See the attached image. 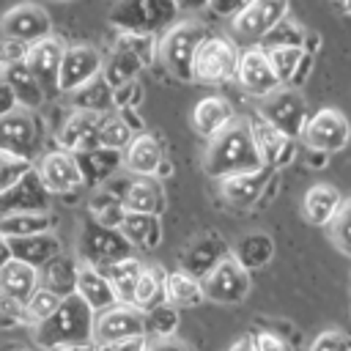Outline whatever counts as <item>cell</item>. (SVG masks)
Segmentation results:
<instances>
[{"label":"cell","mask_w":351,"mask_h":351,"mask_svg":"<svg viewBox=\"0 0 351 351\" xmlns=\"http://www.w3.org/2000/svg\"><path fill=\"white\" fill-rule=\"evenodd\" d=\"M203 167L211 178H225V176H236V173H250V170H261L263 162L258 156V148L252 143L250 134V123L247 121H233L230 126H225L217 137L208 140L206 148V159Z\"/></svg>","instance_id":"cell-1"},{"label":"cell","mask_w":351,"mask_h":351,"mask_svg":"<svg viewBox=\"0 0 351 351\" xmlns=\"http://www.w3.org/2000/svg\"><path fill=\"white\" fill-rule=\"evenodd\" d=\"M93 326H96V313L77 293H69L60 299V304L55 307L52 315H47L44 321H38L33 326L36 329L33 335L41 348L52 351L58 346L93 340Z\"/></svg>","instance_id":"cell-2"},{"label":"cell","mask_w":351,"mask_h":351,"mask_svg":"<svg viewBox=\"0 0 351 351\" xmlns=\"http://www.w3.org/2000/svg\"><path fill=\"white\" fill-rule=\"evenodd\" d=\"M176 0H115L110 8V25L121 33L137 36H162L178 19Z\"/></svg>","instance_id":"cell-3"},{"label":"cell","mask_w":351,"mask_h":351,"mask_svg":"<svg viewBox=\"0 0 351 351\" xmlns=\"http://www.w3.org/2000/svg\"><path fill=\"white\" fill-rule=\"evenodd\" d=\"M159 58V38L156 36H137V33H121L112 44V52L104 58L101 74L104 80L118 88L129 80H137V74L151 66Z\"/></svg>","instance_id":"cell-4"},{"label":"cell","mask_w":351,"mask_h":351,"mask_svg":"<svg viewBox=\"0 0 351 351\" xmlns=\"http://www.w3.org/2000/svg\"><path fill=\"white\" fill-rule=\"evenodd\" d=\"M239 47L219 33H206L197 44L195 60H192V80L206 85H219L228 80H236L239 71Z\"/></svg>","instance_id":"cell-5"},{"label":"cell","mask_w":351,"mask_h":351,"mask_svg":"<svg viewBox=\"0 0 351 351\" xmlns=\"http://www.w3.org/2000/svg\"><path fill=\"white\" fill-rule=\"evenodd\" d=\"M203 36L206 27L200 22H176L159 36V60L176 80L192 82V60Z\"/></svg>","instance_id":"cell-6"},{"label":"cell","mask_w":351,"mask_h":351,"mask_svg":"<svg viewBox=\"0 0 351 351\" xmlns=\"http://www.w3.org/2000/svg\"><path fill=\"white\" fill-rule=\"evenodd\" d=\"M77 252H80L82 263L104 269V266H110L121 258L134 255V247L126 241V236L118 228H104L93 219H85V225L80 228Z\"/></svg>","instance_id":"cell-7"},{"label":"cell","mask_w":351,"mask_h":351,"mask_svg":"<svg viewBox=\"0 0 351 351\" xmlns=\"http://www.w3.org/2000/svg\"><path fill=\"white\" fill-rule=\"evenodd\" d=\"M258 115H261L266 123H271L274 129H280L282 134L293 137V140L302 137L304 123H307V118H310V115H307V101H304V96L299 93V88H288V85H282V88H277L274 93L263 96Z\"/></svg>","instance_id":"cell-8"},{"label":"cell","mask_w":351,"mask_h":351,"mask_svg":"<svg viewBox=\"0 0 351 351\" xmlns=\"http://www.w3.org/2000/svg\"><path fill=\"white\" fill-rule=\"evenodd\" d=\"M41 140H44L41 121L36 118L33 110L16 107L0 115V151L33 162V156L41 151Z\"/></svg>","instance_id":"cell-9"},{"label":"cell","mask_w":351,"mask_h":351,"mask_svg":"<svg viewBox=\"0 0 351 351\" xmlns=\"http://www.w3.org/2000/svg\"><path fill=\"white\" fill-rule=\"evenodd\" d=\"M41 274L36 266L11 258L0 269V313L25 324V302L38 288Z\"/></svg>","instance_id":"cell-10"},{"label":"cell","mask_w":351,"mask_h":351,"mask_svg":"<svg viewBox=\"0 0 351 351\" xmlns=\"http://www.w3.org/2000/svg\"><path fill=\"white\" fill-rule=\"evenodd\" d=\"M200 282H203L206 299L214 302V304H225V307L241 304L247 299V293H250V285H252L250 271L233 255L222 258Z\"/></svg>","instance_id":"cell-11"},{"label":"cell","mask_w":351,"mask_h":351,"mask_svg":"<svg viewBox=\"0 0 351 351\" xmlns=\"http://www.w3.org/2000/svg\"><path fill=\"white\" fill-rule=\"evenodd\" d=\"M302 140L310 151H321V154H337L348 145L351 140V123L348 118L335 110V107H324L315 115L307 118Z\"/></svg>","instance_id":"cell-12"},{"label":"cell","mask_w":351,"mask_h":351,"mask_svg":"<svg viewBox=\"0 0 351 351\" xmlns=\"http://www.w3.org/2000/svg\"><path fill=\"white\" fill-rule=\"evenodd\" d=\"M104 66V55L90 47V44H74L63 49L60 58V74H58V90L60 93H71L80 85H85L88 80H93L96 74H101Z\"/></svg>","instance_id":"cell-13"},{"label":"cell","mask_w":351,"mask_h":351,"mask_svg":"<svg viewBox=\"0 0 351 351\" xmlns=\"http://www.w3.org/2000/svg\"><path fill=\"white\" fill-rule=\"evenodd\" d=\"M285 16H288V0H250L233 16V33L239 38L261 41Z\"/></svg>","instance_id":"cell-14"},{"label":"cell","mask_w":351,"mask_h":351,"mask_svg":"<svg viewBox=\"0 0 351 351\" xmlns=\"http://www.w3.org/2000/svg\"><path fill=\"white\" fill-rule=\"evenodd\" d=\"M228 255H230L228 241H225L219 233L206 230V233H200V236H195V239L186 241V247H184L181 255H178V269H184V271H189L192 277L203 280V277H206L222 258H228Z\"/></svg>","instance_id":"cell-15"},{"label":"cell","mask_w":351,"mask_h":351,"mask_svg":"<svg viewBox=\"0 0 351 351\" xmlns=\"http://www.w3.org/2000/svg\"><path fill=\"white\" fill-rule=\"evenodd\" d=\"M0 36L16 38V41H25V44L47 38V36H52L49 14L36 3L14 5L0 16Z\"/></svg>","instance_id":"cell-16"},{"label":"cell","mask_w":351,"mask_h":351,"mask_svg":"<svg viewBox=\"0 0 351 351\" xmlns=\"http://www.w3.org/2000/svg\"><path fill=\"white\" fill-rule=\"evenodd\" d=\"M250 123V134H252V143L258 148V156L263 162V167L269 170H280L285 165L293 162L296 156V140L282 134L280 129H274L271 123H266L261 115L247 121Z\"/></svg>","instance_id":"cell-17"},{"label":"cell","mask_w":351,"mask_h":351,"mask_svg":"<svg viewBox=\"0 0 351 351\" xmlns=\"http://www.w3.org/2000/svg\"><path fill=\"white\" fill-rule=\"evenodd\" d=\"M236 80H239V85H241L250 96H258V99H263V96L274 93L277 88H282L263 47H250V49L241 52Z\"/></svg>","instance_id":"cell-18"},{"label":"cell","mask_w":351,"mask_h":351,"mask_svg":"<svg viewBox=\"0 0 351 351\" xmlns=\"http://www.w3.org/2000/svg\"><path fill=\"white\" fill-rule=\"evenodd\" d=\"M36 173L41 184L49 189V195H71L82 189V176H80V167L71 151H63V148L49 151L36 165Z\"/></svg>","instance_id":"cell-19"},{"label":"cell","mask_w":351,"mask_h":351,"mask_svg":"<svg viewBox=\"0 0 351 351\" xmlns=\"http://www.w3.org/2000/svg\"><path fill=\"white\" fill-rule=\"evenodd\" d=\"M25 211H49V189L41 184L36 167H30L14 186L0 195V217Z\"/></svg>","instance_id":"cell-20"},{"label":"cell","mask_w":351,"mask_h":351,"mask_svg":"<svg viewBox=\"0 0 351 351\" xmlns=\"http://www.w3.org/2000/svg\"><path fill=\"white\" fill-rule=\"evenodd\" d=\"M123 167L132 176H154V178H159L170 170L162 143L148 132H137L132 137V143L123 148Z\"/></svg>","instance_id":"cell-21"},{"label":"cell","mask_w":351,"mask_h":351,"mask_svg":"<svg viewBox=\"0 0 351 351\" xmlns=\"http://www.w3.org/2000/svg\"><path fill=\"white\" fill-rule=\"evenodd\" d=\"M74 159H77V167H80V176H82V186H88V189H101L123 167V151L104 148V145L77 151Z\"/></svg>","instance_id":"cell-22"},{"label":"cell","mask_w":351,"mask_h":351,"mask_svg":"<svg viewBox=\"0 0 351 351\" xmlns=\"http://www.w3.org/2000/svg\"><path fill=\"white\" fill-rule=\"evenodd\" d=\"M137 335H145V321H143V310L134 304H115L96 315V326H93L96 343L137 337Z\"/></svg>","instance_id":"cell-23"},{"label":"cell","mask_w":351,"mask_h":351,"mask_svg":"<svg viewBox=\"0 0 351 351\" xmlns=\"http://www.w3.org/2000/svg\"><path fill=\"white\" fill-rule=\"evenodd\" d=\"M63 44L55 38V36H47V38H38L27 47V55H25V66L30 69V74L41 82V88L49 93V90H58V74H60V58H63Z\"/></svg>","instance_id":"cell-24"},{"label":"cell","mask_w":351,"mask_h":351,"mask_svg":"<svg viewBox=\"0 0 351 351\" xmlns=\"http://www.w3.org/2000/svg\"><path fill=\"white\" fill-rule=\"evenodd\" d=\"M101 118H104L101 112L74 110V112L63 121V126H60V132H58L60 148L77 154V151H88V148L99 145V126H101Z\"/></svg>","instance_id":"cell-25"},{"label":"cell","mask_w":351,"mask_h":351,"mask_svg":"<svg viewBox=\"0 0 351 351\" xmlns=\"http://www.w3.org/2000/svg\"><path fill=\"white\" fill-rule=\"evenodd\" d=\"M269 167L261 170H250V173H236V176H225L219 178V195L225 203L236 206V208H250L258 203V197L263 195L266 184H269Z\"/></svg>","instance_id":"cell-26"},{"label":"cell","mask_w":351,"mask_h":351,"mask_svg":"<svg viewBox=\"0 0 351 351\" xmlns=\"http://www.w3.org/2000/svg\"><path fill=\"white\" fill-rule=\"evenodd\" d=\"M74 293H77L96 315L118 304L115 288H112V282L107 280V274H104L101 269H96V266H88V263H80Z\"/></svg>","instance_id":"cell-27"},{"label":"cell","mask_w":351,"mask_h":351,"mask_svg":"<svg viewBox=\"0 0 351 351\" xmlns=\"http://www.w3.org/2000/svg\"><path fill=\"white\" fill-rule=\"evenodd\" d=\"M8 247H11V258L22 261V263H30L36 269L47 266L52 258H58L63 252V241L58 239L55 230H44V233H30V236H16V239H8Z\"/></svg>","instance_id":"cell-28"},{"label":"cell","mask_w":351,"mask_h":351,"mask_svg":"<svg viewBox=\"0 0 351 351\" xmlns=\"http://www.w3.org/2000/svg\"><path fill=\"white\" fill-rule=\"evenodd\" d=\"M236 121L233 104L225 96H203L195 107H192V129L203 137L211 140L217 137L225 126H230Z\"/></svg>","instance_id":"cell-29"},{"label":"cell","mask_w":351,"mask_h":351,"mask_svg":"<svg viewBox=\"0 0 351 351\" xmlns=\"http://www.w3.org/2000/svg\"><path fill=\"white\" fill-rule=\"evenodd\" d=\"M118 195L129 211H143V214H162L165 211V189H162L159 178H154V176L129 178Z\"/></svg>","instance_id":"cell-30"},{"label":"cell","mask_w":351,"mask_h":351,"mask_svg":"<svg viewBox=\"0 0 351 351\" xmlns=\"http://www.w3.org/2000/svg\"><path fill=\"white\" fill-rule=\"evenodd\" d=\"M0 77L8 82V88L14 90L16 104H19L22 110H33V112H36V110L44 107L47 90H44L41 82L30 74V69L25 66V60H19V63H5Z\"/></svg>","instance_id":"cell-31"},{"label":"cell","mask_w":351,"mask_h":351,"mask_svg":"<svg viewBox=\"0 0 351 351\" xmlns=\"http://www.w3.org/2000/svg\"><path fill=\"white\" fill-rule=\"evenodd\" d=\"M340 206H343V197L332 184H313L302 197L304 219L310 225H318V228L329 225L335 219V214L340 211Z\"/></svg>","instance_id":"cell-32"},{"label":"cell","mask_w":351,"mask_h":351,"mask_svg":"<svg viewBox=\"0 0 351 351\" xmlns=\"http://www.w3.org/2000/svg\"><path fill=\"white\" fill-rule=\"evenodd\" d=\"M126 241L134 247V250H143V252H151L159 247L162 241V219L159 214H143V211H126L121 228H118Z\"/></svg>","instance_id":"cell-33"},{"label":"cell","mask_w":351,"mask_h":351,"mask_svg":"<svg viewBox=\"0 0 351 351\" xmlns=\"http://www.w3.org/2000/svg\"><path fill=\"white\" fill-rule=\"evenodd\" d=\"M230 255L247 269V271H255V269H263L271 258H274V239L263 230H252V233H244L236 247L230 250Z\"/></svg>","instance_id":"cell-34"},{"label":"cell","mask_w":351,"mask_h":351,"mask_svg":"<svg viewBox=\"0 0 351 351\" xmlns=\"http://www.w3.org/2000/svg\"><path fill=\"white\" fill-rule=\"evenodd\" d=\"M203 299H206V293H203V282L197 277H192L184 269L165 271V302L184 310V307H197Z\"/></svg>","instance_id":"cell-35"},{"label":"cell","mask_w":351,"mask_h":351,"mask_svg":"<svg viewBox=\"0 0 351 351\" xmlns=\"http://www.w3.org/2000/svg\"><path fill=\"white\" fill-rule=\"evenodd\" d=\"M69 96H71V107L74 110L101 112V115L112 112V85L104 80V74H96L93 80H88L85 85L71 90Z\"/></svg>","instance_id":"cell-36"},{"label":"cell","mask_w":351,"mask_h":351,"mask_svg":"<svg viewBox=\"0 0 351 351\" xmlns=\"http://www.w3.org/2000/svg\"><path fill=\"white\" fill-rule=\"evenodd\" d=\"M77 271H80L77 258L63 255V252H60L58 258H52L47 266L38 269V274H41V285H47V288L55 291L58 296H69V293H74Z\"/></svg>","instance_id":"cell-37"},{"label":"cell","mask_w":351,"mask_h":351,"mask_svg":"<svg viewBox=\"0 0 351 351\" xmlns=\"http://www.w3.org/2000/svg\"><path fill=\"white\" fill-rule=\"evenodd\" d=\"M143 269V261L137 255H129V258H121L110 266H104L101 271L107 274V280L112 282L115 288V296H118V304H132V296H134V282H137V274Z\"/></svg>","instance_id":"cell-38"},{"label":"cell","mask_w":351,"mask_h":351,"mask_svg":"<svg viewBox=\"0 0 351 351\" xmlns=\"http://www.w3.org/2000/svg\"><path fill=\"white\" fill-rule=\"evenodd\" d=\"M44 230H55V217L49 211H25V214L0 217V236H5V239L44 233Z\"/></svg>","instance_id":"cell-39"},{"label":"cell","mask_w":351,"mask_h":351,"mask_svg":"<svg viewBox=\"0 0 351 351\" xmlns=\"http://www.w3.org/2000/svg\"><path fill=\"white\" fill-rule=\"evenodd\" d=\"M159 302H165V269L143 263V269L137 274V282H134L132 304L140 307V310H148Z\"/></svg>","instance_id":"cell-40"},{"label":"cell","mask_w":351,"mask_h":351,"mask_svg":"<svg viewBox=\"0 0 351 351\" xmlns=\"http://www.w3.org/2000/svg\"><path fill=\"white\" fill-rule=\"evenodd\" d=\"M126 211H129V208L123 206L121 195H115V192H110V189H104V186L96 189V195L88 200V214H90V219L99 222V225H104V228H121Z\"/></svg>","instance_id":"cell-41"},{"label":"cell","mask_w":351,"mask_h":351,"mask_svg":"<svg viewBox=\"0 0 351 351\" xmlns=\"http://www.w3.org/2000/svg\"><path fill=\"white\" fill-rule=\"evenodd\" d=\"M134 126H132V118L129 112H104L101 118V126H99V145L104 148H115V151H123L132 137H134Z\"/></svg>","instance_id":"cell-42"},{"label":"cell","mask_w":351,"mask_h":351,"mask_svg":"<svg viewBox=\"0 0 351 351\" xmlns=\"http://www.w3.org/2000/svg\"><path fill=\"white\" fill-rule=\"evenodd\" d=\"M143 321H145V337L148 340L176 337V329H178V307H173L170 302H159V304L143 310Z\"/></svg>","instance_id":"cell-43"},{"label":"cell","mask_w":351,"mask_h":351,"mask_svg":"<svg viewBox=\"0 0 351 351\" xmlns=\"http://www.w3.org/2000/svg\"><path fill=\"white\" fill-rule=\"evenodd\" d=\"M266 55L274 66L280 85H291V80H293V74L304 58V49L302 47H271V49H266Z\"/></svg>","instance_id":"cell-44"},{"label":"cell","mask_w":351,"mask_h":351,"mask_svg":"<svg viewBox=\"0 0 351 351\" xmlns=\"http://www.w3.org/2000/svg\"><path fill=\"white\" fill-rule=\"evenodd\" d=\"M60 299H63V296H58L55 291H49L47 285L38 282V288H36V291L30 293V299L25 302V321L36 326L38 321H44L47 315L55 313V307L60 304Z\"/></svg>","instance_id":"cell-45"},{"label":"cell","mask_w":351,"mask_h":351,"mask_svg":"<svg viewBox=\"0 0 351 351\" xmlns=\"http://www.w3.org/2000/svg\"><path fill=\"white\" fill-rule=\"evenodd\" d=\"M304 36H307V30L299 22H293V19L285 16L261 41H263V49H271V47H302L304 44Z\"/></svg>","instance_id":"cell-46"},{"label":"cell","mask_w":351,"mask_h":351,"mask_svg":"<svg viewBox=\"0 0 351 351\" xmlns=\"http://www.w3.org/2000/svg\"><path fill=\"white\" fill-rule=\"evenodd\" d=\"M329 230H332V241L335 247L351 258V200H343L340 211L335 214V219L329 222Z\"/></svg>","instance_id":"cell-47"},{"label":"cell","mask_w":351,"mask_h":351,"mask_svg":"<svg viewBox=\"0 0 351 351\" xmlns=\"http://www.w3.org/2000/svg\"><path fill=\"white\" fill-rule=\"evenodd\" d=\"M30 167H33L30 159H22V156H14V154L0 151V195H3L8 186H14Z\"/></svg>","instance_id":"cell-48"},{"label":"cell","mask_w":351,"mask_h":351,"mask_svg":"<svg viewBox=\"0 0 351 351\" xmlns=\"http://www.w3.org/2000/svg\"><path fill=\"white\" fill-rule=\"evenodd\" d=\"M140 101H143V88L137 80H129V82L112 88V110H121V112L137 110Z\"/></svg>","instance_id":"cell-49"},{"label":"cell","mask_w":351,"mask_h":351,"mask_svg":"<svg viewBox=\"0 0 351 351\" xmlns=\"http://www.w3.org/2000/svg\"><path fill=\"white\" fill-rule=\"evenodd\" d=\"M310 351H351V337L343 335V332H321L313 343H310Z\"/></svg>","instance_id":"cell-50"},{"label":"cell","mask_w":351,"mask_h":351,"mask_svg":"<svg viewBox=\"0 0 351 351\" xmlns=\"http://www.w3.org/2000/svg\"><path fill=\"white\" fill-rule=\"evenodd\" d=\"M27 47H30V44H25V41L0 36V60H3V66H5V63H19V60H25Z\"/></svg>","instance_id":"cell-51"},{"label":"cell","mask_w":351,"mask_h":351,"mask_svg":"<svg viewBox=\"0 0 351 351\" xmlns=\"http://www.w3.org/2000/svg\"><path fill=\"white\" fill-rule=\"evenodd\" d=\"M250 340H252V348H255V351H291V346H288L280 335L266 332V329L250 335Z\"/></svg>","instance_id":"cell-52"},{"label":"cell","mask_w":351,"mask_h":351,"mask_svg":"<svg viewBox=\"0 0 351 351\" xmlns=\"http://www.w3.org/2000/svg\"><path fill=\"white\" fill-rule=\"evenodd\" d=\"M148 348V337L137 335V337H121V340H107V343H96V351H145Z\"/></svg>","instance_id":"cell-53"},{"label":"cell","mask_w":351,"mask_h":351,"mask_svg":"<svg viewBox=\"0 0 351 351\" xmlns=\"http://www.w3.org/2000/svg\"><path fill=\"white\" fill-rule=\"evenodd\" d=\"M247 3H250V0H211L208 8H211L217 16H230V19H233Z\"/></svg>","instance_id":"cell-54"},{"label":"cell","mask_w":351,"mask_h":351,"mask_svg":"<svg viewBox=\"0 0 351 351\" xmlns=\"http://www.w3.org/2000/svg\"><path fill=\"white\" fill-rule=\"evenodd\" d=\"M145 351H192L186 343H181L178 337H165V340H148Z\"/></svg>","instance_id":"cell-55"},{"label":"cell","mask_w":351,"mask_h":351,"mask_svg":"<svg viewBox=\"0 0 351 351\" xmlns=\"http://www.w3.org/2000/svg\"><path fill=\"white\" fill-rule=\"evenodd\" d=\"M19 104H16V96H14V90L8 88V82L0 77V115H5V112H11V110H16Z\"/></svg>","instance_id":"cell-56"},{"label":"cell","mask_w":351,"mask_h":351,"mask_svg":"<svg viewBox=\"0 0 351 351\" xmlns=\"http://www.w3.org/2000/svg\"><path fill=\"white\" fill-rule=\"evenodd\" d=\"M208 3L211 0H176V5H178L181 14H197V11L208 8Z\"/></svg>","instance_id":"cell-57"},{"label":"cell","mask_w":351,"mask_h":351,"mask_svg":"<svg viewBox=\"0 0 351 351\" xmlns=\"http://www.w3.org/2000/svg\"><path fill=\"white\" fill-rule=\"evenodd\" d=\"M52 351H96V340H88V343H69V346H58Z\"/></svg>","instance_id":"cell-58"},{"label":"cell","mask_w":351,"mask_h":351,"mask_svg":"<svg viewBox=\"0 0 351 351\" xmlns=\"http://www.w3.org/2000/svg\"><path fill=\"white\" fill-rule=\"evenodd\" d=\"M8 261H11V247H8V239L0 236V269H3Z\"/></svg>","instance_id":"cell-59"},{"label":"cell","mask_w":351,"mask_h":351,"mask_svg":"<svg viewBox=\"0 0 351 351\" xmlns=\"http://www.w3.org/2000/svg\"><path fill=\"white\" fill-rule=\"evenodd\" d=\"M228 351H255V348H252V340H250V337H241V340H236Z\"/></svg>","instance_id":"cell-60"},{"label":"cell","mask_w":351,"mask_h":351,"mask_svg":"<svg viewBox=\"0 0 351 351\" xmlns=\"http://www.w3.org/2000/svg\"><path fill=\"white\" fill-rule=\"evenodd\" d=\"M343 8H346V11L351 14V0H343Z\"/></svg>","instance_id":"cell-61"},{"label":"cell","mask_w":351,"mask_h":351,"mask_svg":"<svg viewBox=\"0 0 351 351\" xmlns=\"http://www.w3.org/2000/svg\"><path fill=\"white\" fill-rule=\"evenodd\" d=\"M55 3H71V0H55Z\"/></svg>","instance_id":"cell-62"},{"label":"cell","mask_w":351,"mask_h":351,"mask_svg":"<svg viewBox=\"0 0 351 351\" xmlns=\"http://www.w3.org/2000/svg\"><path fill=\"white\" fill-rule=\"evenodd\" d=\"M0 74H3V60H0Z\"/></svg>","instance_id":"cell-63"}]
</instances>
